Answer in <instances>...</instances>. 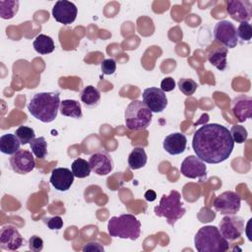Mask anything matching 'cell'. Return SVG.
I'll return each instance as SVG.
<instances>
[{"label":"cell","mask_w":252,"mask_h":252,"mask_svg":"<svg viewBox=\"0 0 252 252\" xmlns=\"http://www.w3.org/2000/svg\"><path fill=\"white\" fill-rule=\"evenodd\" d=\"M192 148L200 159L207 163H220L229 158L234 142L226 127L218 123L201 126L193 136Z\"/></svg>","instance_id":"6da1fadb"},{"label":"cell","mask_w":252,"mask_h":252,"mask_svg":"<svg viewBox=\"0 0 252 252\" xmlns=\"http://www.w3.org/2000/svg\"><path fill=\"white\" fill-rule=\"evenodd\" d=\"M60 103L59 93H37L31 98V101L28 104V109L37 120L43 123H49L56 118Z\"/></svg>","instance_id":"7a4b0ae2"},{"label":"cell","mask_w":252,"mask_h":252,"mask_svg":"<svg viewBox=\"0 0 252 252\" xmlns=\"http://www.w3.org/2000/svg\"><path fill=\"white\" fill-rule=\"evenodd\" d=\"M194 245L199 252H225L229 249L228 241L215 225L202 226L195 234Z\"/></svg>","instance_id":"3957f363"},{"label":"cell","mask_w":252,"mask_h":252,"mask_svg":"<svg viewBox=\"0 0 252 252\" xmlns=\"http://www.w3.org/2000/svg\"><path fill=\"white\" fill-rule=\"evenodd\" d=\"M107 230L112 237L137 240L141 234V222L134 215L123 214L109 219Z\"/></svg>","instance_id":"277c9868"},{"label":"cell","mask_w":252,"mask_h":252,"mask_svg":"<svg viewBox=\"0 0 252 252\" xmlns=\"http://www.w3.org/2000/svg\"><path fill=\"white\" fill-rule=\"evenodd\" d=\"M154 212L159 218H165L169 225L174 226L176 221L181 219L186 209L181 202V195L176 190H171L168 195H162L159 204L155 207Z\"/></svg>","instance_id":"5b68a950"},{"label":"cell","mask_w":252,"mask_h":252,"mask_svg":"<svg viewBox=\"0 0 252 252\" xmlns=\"http://www.w3.org/2000/svg\"><path fill=\"white\" fill-rule=\"evenodd\" d=\"M124 118L125 125L129 130H145L152 122L153 112L143 101L133 100L127 105Z\"/></svg>","instance_id":"8992f818"},{"label":"cell","mask_w":252,"mask_h":252,"mask_svg":"<svg viewBox=\"0 0 252 252\" xmlns=\"http://www.w3.org/2000/svg\"><path fill=\"white\" fill-rule=\"evenodd\" d=\"M245 229L244 220L234 215H225L219 224L220 234L227 240L232 241L241 236Z\"/></svg>","instance_id":"52a82bcc"},{"label":"cell","mask_w":252,"mask_h":252,"mask_svg":"<svg viewBox=\"0 0 252 252\" xmlns=\"http://www.w3.org/2000/svg\"><path fill=\"white\" fill-rule=\"evenodd\" d=\"M215 38L226 48H234L238 43L235 26L226 20L218 22L214 27Z\"/></svg>","instance_id":"ba28073f"},{"label":"cell","mask_w":252,"mask_h":252,"mask_svg":"<svg viewBox=\"0 0 252 252\" xmlns=\"http://www.w3.org/2000/svg\"><path fill=\"white\" fill-rule=\"evenodd\" d=\"M241 198L233 191H225L217 196L214 208L221 215H235L240 210Z\"/></svg>","instance_id":"9c48e42d"},{"label":"cell","mask_w":252,"mask_h":252,"mask_svg":"<svg viewBox=\"0 0 252 252\" xmlns=\"http://www.w3.org/2000/svg\"><path fill=\"white\" fill-rule=\"evenodd\" d=\"M180 172L183 176L191 179L198 178L200 181H204L207 178V166L196 156H188L183 159L180 165Z\"/></svg>","instance_id":"30bf717a"},{"label":"cell","mask_w":252,"mask_h":252,"mask_svg":"<svg viewBox=\"0 0 252 252\" xmlns=\"http://www.w3.org/2000/svg\"><path fill=\"white\" fill-rule=\"evenodd\" d=\"M143 102L152 112H161L167 105V97L164 92L158 88H147L143 92Z\"/></svg>","instance_id":"8fae6325"},{"label":"cell","mask_w":252,"mask_h":252,"mask_svg":"<svg viewBox=\"0 0 252 252\" xmlns=\"http://www.w3.org/2000/svg\"><path fill=\"white\" fill-rule=\"evenodd\" d=\"M78 8L73 2L67 0L57 1L52 8V16L60 24L70 25L77 17Z\"/></svg>","instance_id":"7c38bea8"},{"label":"cell","mask_w":252,"mask_h":252,"mask_svg":"<svg viewBox=\"0 0 252 252\" xmlns=\"http://www.w3.org/2000/svg\"><path fill=\"white\" fill-rule=\"evenodd\" d=\"M10 165L16 173L27 174L34 168L35 161L32 152L19 150L10 158Z\"/></svg>","instance_id":"4fadbf2b"},{"label":"cell","mask_w":252,"mask_h":252,"mask_svg":"<svg viewBox=\"0 0 252 252\" xmlns=\"http://www.w3.org/2000/svg\"><path fill=\"white\" fill-rule=\"evenodd\" d=\"M226 12L237 22H249L252 16V3L246 0H230L226 3Z\"/></svg>","instance_id":"5bb4252c"},{"label":"cell","mask_w":252,"mask_h":252,"mask_svg":"<svg viewBox=\"0 0 252 252\" xmlns=\"http://www.w3.org/2000/svg\"><path fill=\"white\" fill-rule=\"evenodd\" d=\"M24 243V238L19 230L12 225H6L0 231V247L8 251L18 250Z\"/></svg>","instance_id":"9a60e30c"},{"label":"cell","mask_w":252,"mask_h":252,"mask_svg":"<svg viewBox=\"0 0 252 252\" xmlns=\"http://www.w3.org/2000/svg\"><path fill=\"white\" fill-rule=\"evenodd\" d=\"M89 163L92 170L100 176H104L110 173L114 165L112 158L103 151H98L93 154L89 158Z\"/></svg>","instance_id":"2e32d148"},{"label":"cell","mask_w":252,"mask_h":252,"mask_svg":"<svg viewBox=\"0 0 252 252\" xmlns=\"http://www.w3.org/2000/svg\"><path fill=\"white\" fill-rule=\"evenodd\" d=\"M231 110L239 122H244L252 117V97L239 94L232 99Z\"/></svg>","instance_id":"e0dca14e"},{"label":"cell","mask_w":252,"mask_h":252,"mask_svg":"<svg viewBox=\"0 0 252 252\" xmlns=\"http://www.w3.org/2000/svg\"><path fill=\"white\" fill-rule=\"evenodd\" d=\"M74 173L67 167H57L51 172L50 183L58 191L65 192L70 189L74 182Z\"/></svg>","instance_id":"ac0fdd59"},{"label":"cell","mask_w":252,"mask_h":252,"mask_svg":"<svg viewBox=\"0 0 252 252\" xmlns=\"http://www.w3.org/2000/svg\"><path fill=\"white\" fill-rule=\"evenodd\" d=\"M187 145L186 136L182 133H172L167 135L162 143V147L165 152L171 156H177L182 154Z\"/></svg>","instance_id":"d6986e66"},{"label":"cell","mask_w":252,"mask_h":252,"mask_svg":"<svg viewBox=\"0 0 252 252\" xmlns=\"http://www.w3.org/2000/svg\"><path fill=\"white\" fill-rule=\"evenodd\" d=\"M21 142L15 134H4L0 137V151L5 155H14L20 150Z\"/></svg>","instance_id":"ffe728a7"},{"label":"cell","mask_w":252,"mask_h":252,"mask_svg":"<svg viewBox=\"0 0 252 252\" xmlns=\"http://www.w3.org/2000/svg\"><path fill=\"white\" fill-rule=\"evenodd\" d=\"M60 113L63 116L72 118H81L83 116L81 103L74 99H64L60 103Z\"/></svg>","instance_id":"44dd1931"},{"label":"cell","mask_w":252,"mask_h":252,"mask_svg":"<svg viewBox=\"0 0 252 252\" xmlns=\"http://www.w3.org/2000/svg\"><path fill=\"white\" fill-rule=\"evenodd\" d=\"M32 46L37 53L42 54V55L49 54V53L53 52V50L55 48L53 39L50 36L43 34V33L36 35V37L34 38V40L32 42Z\"/></svg>","instance_id":"7402d4cb"},{"label":"cell","mask_w":252,"mask_h":252,"mask_svg":"<svg viewBox=\"0 0 252 252\" xmlns=\"http://www.w3.org/2000/svg\"><path fill=\"white\" fill-rule=\"evenodd\" d=\"M148 160L145 149L142 147L134 148L128 157V164L131 169H139L146 165Z\"/></svg>","instance_id":"603a6c76"},{"label":"cell","mask_w":252,"mask_h":252,"mask_svg":"<svg viewBox=\"0 0 252 252\" xmlns=\"http://www.w3.org/2000/svg\"><path fill=\"white\" fill-rule=\"evenodd\" d=\"M227 48L226 47H218L208 56V60L212 65H214L218 70L223 71L227 66Z\"/></svg>","instance_id":"cb8c5ba5"},{"label":"cell","mask_w":252,"mask_h":252,"mask_svg":"<svg viewBox=\"0 0 252 252\" xmlns=\"http://www.w3.org/2000/svg\"><path fill=\"white\" fill-rule=\"evenodd\" d=\"M81 100L88 107H94L100 100V93L94 86H87L81 92Z\"/></svg>","instance_id":"d4e9b609"},{"label":"cell","mask_w":252,"mask_h":252,"mask_svg":"<svg viewBox=\"0 0 252 252\" xmlns=\"http://www.w3.org/2000/svg\"><path fill=\"white\" fill-rule=\"evenodd\" d=\"M19 1L17 0H1L0 1V17L4 20H10L18 13Z\"/></svg>","instance_id":"484cf974"},{"label":"cell","mask_w":252,"mask_h":252,"mask_svg":"<svg viewBox=\"0 0 252 252\" xmlns=\"http://www.w3.org/2000/svg\"><path fill=\"white\" fill-rule=\"evenodd\" d=\"M71 169L72 172L74 173L75 177L78 178H85L87 176L90 175L91 173V165L89 163V161H87L84 158H76L71 165Z\"/></svg>","instance_id":"4316f807"},{"label":"cell","mask_w":252,"mask_h":252,"mask_svg":"<svg viewBox=\"0 0 252 252\" xmlns=\"http://www.w3.org/2000/svg\"><path fill=\"white\" fill-rule=\"evenodd\" d=\"M30 147L35 158L40 159L45 158L47 154V142L44 137L35 138L32 142H31Z\"/></svg>","instance_id":"83f0119b"},{"label":"cell","mask_w":252,"mask_h":252,"mask_svg":"<svg viewBox=\"0 0 252 252\" xmlns=\"http://www.w3.org/2000/svg\"><path fill=\"white\" fill-rule=\"evenodd\" d=\"M15 135L18 137L22 145L31 144L35 139L34 130L28 126H19L15 132Z\"/></svg>","instance_id":"f1b7e54d"},{"label":"cell","mask_w":252,"mask_h":252,"mask_svg":"<svg viewBox=\"0 0 252 252\" xmlns=\"http://www.w3.org/2000/svg\"><path fill=\"white\" fill-rule=\"evenodd\" d=\"M178 88L183 94L189 96L196 92L198 84L190 78H181L178 81Z\"/></svg>","instance_id":"f546056e"},{"label":"cell","mask_w":252,"mask_h":252,"mask_svg":"<svg viewBox=\"0 0 252 252\" xmlns=\"http://www.w3.org/2000/svg\"><path fill=\"white\" fill-rule=\"evenodd\" d=\"M229 133L233 142L237 144H243L244 142H246L248 137V132L246 128L242 125H233L230 128Z\"/></svg>","instance_id":"4dcf8cb0"},{"label":"cell","mask_w":252,"mask_h":252,"mask_svg":"<svg viewBox=\"0 0 252 252\" xmlns=\"http://www.w3.org/2000/svg\"><path fill=\"white\" fill-rule=\"evenodd\" d=\"M236 32L238 38H240L242 41L249 42L252 37V27L249 23L242 22L236 29Z\"/></svg>","instance_id":"1f68e13d"},{"label":"cell","mask_w":252,"mask_h":252,"mask_svg":"<svg viewBox=\"0 0 252 252\" xmlns=\"http://www.w3.org/2000/svg\"><path fill=\"white\" fill-rule=\"evenodd\" d=\"M100 67L104 75H112L116 70V62L112 58H107L102 61Z\"/></svg>","instance_id":"d6a6232c"},{"label":"cell","mask_w":252,"mask_h":252,"mask_svg":"<svg viewBox=\"0 0 252 252\" xmlns=\"http://www.w3.org/2000/svg\"><path fill=\"white\" fill-rule=\"evenodd\" d=\"M29 248L33 252H39L43 249V240L37 235H32L29 239Z\"/></svg>","instance_id":"836d02e7"},{"label":"cell","mask_w":252,"mask_h":252,"mask_svg":"<svg viewBox=\"0 0 252 252\" xmlns=\"http://www.w3.org/2000/svg\"><path fill=\"white\" fill-rule=\"evenodd\" d=\"M45 223L47 224L49 229H60L63 226V220L61 217L59 216H55V217H51L48 218L45 221Z\"/></svg>","instance_id":"e575fe53"},{"label":"cell","mask_w":252,"mask_h":252,"mask_svg":"<svg viewBox=\"0 0 252 252\" xmlns=\"http://www.w3.org/2000/svg\"><path fill=\"white\" fill-rule=\"evenodd\" d=\"M175 88V81L171 77L164 78L160 83V90L163 92H171Z\"/></svg>","instance_id":"d590c367"},{"label":"cell","mask_w":252,"mask_h":252,"mask_svg":"<svg viewBox=\"0 0 252 252\" xmlns=\"http://www.w3.org/2000/svg\"><path fill=\"white\" fill-rule=\"evenodd\" d=\"M83 251H103V246L96 242H89L83 247Z\"/></svg>","instance_id":"8d00e7d4"},{"label":"cell","mask_w":252,"mask_h":252,"mask_svg":"<svg viewBox=\"0 0 252 252\" xmlns=\"http://www.w3.org/2000/svg\"><path fill=\"white\" fill-rule=\"evenodd\" d=\"M145 199H146L147 201H149V202L155 201V200L157 199V194H156V192L153 191V190H148V191H146V193H145Z\"/></svg>","instance_id":"74e56055"}]
</instances>
